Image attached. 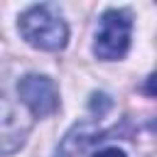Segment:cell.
<instances>
[{"mask_svg": "<svg viewBox=\"0 0 157 157\" xmlns=\"http://www.w3.org/2000/svg\"><path fill=\"white\" fill-rule=\"evenodd\" d=\"M20 34L22 39L42 52H59L69 42V25L61 10L52 2L32 5L20 15Z\"/></svg>", "mask_w": 157, "mask_h": 157, "instance_id": "obj_1", "label": "cell"}, {"mask_svg": "<svg viewBox=\"0 0 157 157\" xmlns=\"http://www.w3.org/2000/svg\"><path fill=\"white\" fill-rule=\"evenodd\" d=\"M130 34H132V20L125 10H105L101 15L93 54L103 61H118L130 49Z\"/></svg>", "mask_w": 157, "mask_h": 157, "instance_id": "obj_2", "label": "cell"}, {"mask_svg": "<svg viewBox=\"0 0 157 157\" xmlns=\"http://www.w3.org/2000/svg\"><path fill=\"white\" fill-rule=\"evenodd\" d=\"M17 96L20 103L27 108L34 118H49L59 110V91L49 76L42 74H27L17 81Z\"/></svg>", "mask_w": 157, "mask_h": 157, "instance_id": "obj_3", "label": "cell"}, {"mask_svg": "<svg viewBox=\"0 0 157 157\" xmlns=\"http://www.w3.org/2000/svg\"><path fill=\"white\" fill-rule=\"evenodd\" d=\"M32 130V120L15 105L5 93H0V155L17 152Z\"/></svg>", "mask_w": 157, "mask_h": 157, "instance_id": "obj_4", "label": "cell"}, {"mask_svg": "<svg viewBox=\"0 0 157 157\" xmlns=\"http://www.w3.org/2000/svg\"><path fill=\"white\" fill-rule=\"evenodd\" d=\"M101 128L96 120H78L76 125L69 128V132L61 137V142L56 145L54 157H81L93 142L103 140L101 137Z\"/></svg>", "mask_w": 157, "mask_h": 157, "instance_id": "obj_5", "label": "cell"}, {"mask_svg": "<svg viewBox=\"0 0 157 157\" xmlns=\"http://www.w3.org/2000/svg\"><path fill=\"white\" fill-rule=\"evenodd\" d=\"M91 108L98 110V115H103V113L110 108V98H108L105 93H93V98H91Z\"/></svg>", "mask_w": 157, "mask_h": 157, "instance_id": "obj_6", "label": "cell"}, {"mask_svg": "<svg viewBox=\"0 0 157 157\" xmlns=\"http://www.w3.org/2000/svg\"><path fill=\"white\" fill-rule=\"evenodd\" d=\"M93 157H128L120 147H103V150H98Z\"/></svg>", "mask_w": 157, "mask_h": 157, "instance_id": "obj_7", "label": "cell"}]
</instances>
